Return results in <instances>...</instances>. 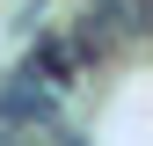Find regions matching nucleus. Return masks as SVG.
<instances>
[{
    "mask_svg": "<svg viewBox=\"0 0 153 146\" xmlns=\"http://www.w3.org/2000/svg\"><path fill=\"white\" fill-rule=\"evenodd\" d=\"M0 124H59L51 88H36V73H15V88H0Z\"/></svg>",
    "mask_w": 153,
    "mask_h": 146,
    "instance_id": "nucleus-1",
    "label": "nucleus"
},
{
    "mask_svg": "<svg viewBox=\"0 0 153 146\" xmlns=\"http://www.w3.org/2000/svg\"><path fill=\"white\" fill-rule=\"evenodd\" d=\"M29 59H44V73H51V88H73V66H80V59H73V44H66V36H44V44H36Z\"/></svg>",
    "mask_w": 153,
    "mask_h": 146,
    "instance_id": "nucleus-2",
    "label": "nucleus"
},
{
    "mask_svg": "<svg viewBox=\"0 0 153 146\" xmlns=\"http://www.w3.org/2000/svg\"><path fill=\"white\" fill-rule=\"evenodd\" d=\"M153 29V0H124V44H139Z\"/></svg>",
    "mask_w": 153,
    "mask_h": 146,
    "instance_id": "nucleus-3",
    "label": "nucleus"
}]
</instances>
